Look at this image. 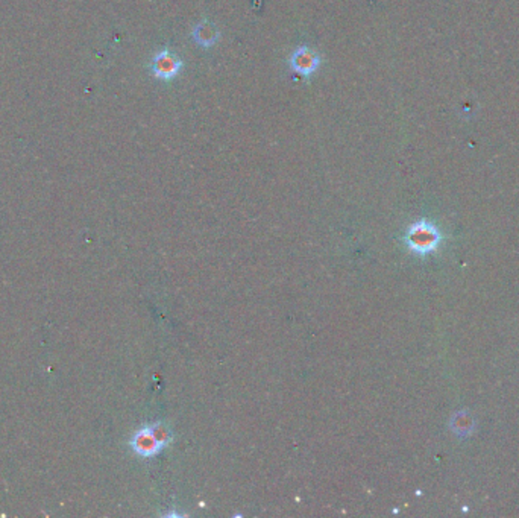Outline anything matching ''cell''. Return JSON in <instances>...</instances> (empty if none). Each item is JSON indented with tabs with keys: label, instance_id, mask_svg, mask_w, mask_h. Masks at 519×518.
<instances>
[{
	"label": "cell",
	"instance_id": "cell-1",
	"mask_svg": "<svg viewBox=\"0 0 519 518\" xmlns=\"http://www.w3.org/2000/svg\"><path fill=\"white\" fill-rule=\"evenodd\" d=\"M172 440L173 435L170 432V429L167 427L164 422L158 421L137 430L134 436L131 438L129 446L137 456L153 457L164 447L169 446Z\"/></svg>",
	"mask_w": 519,
	"mask_h": 518
},
{
	"label": "cell",
	"instance_id": "cell-2",
	"mask_svg": "<svg viewBox=\"0 0 519 518\" xmlns=\"http://www.w3.org/2000/svg\"><path fill=\"white\" fill-rule=\"evenodd\" d=\"M404 242L413 254L428 255L437 250L442 242V236L441 231L433 224L422 219V221L415 222L408 227Z\"/></svg>",
	"mask_w": 519,
	"mask_h": 518
},
{
	"label": "cell",
	"instance_id": "cell-3",
	"mask_svg": "<svg viewBox=\"0 0 519 518\" xmlns=\"http://www.w3.org/2000/svg\"><path fill=\"white\" fill-rule=\"evenodd\" d=\"M182 69V61L179 58L172 54L170 50H159L158 54L153 55L151 70L153 76L163 81H169L175 76H178V73Z\"/></svg>",
	"mask_w": 519,
	"mask_h": 518
},
{
	"label": "cell",
	"instance_id": "cell-4",
	"mask_svg": "<svg viewBox=\"0 0 519 518\" xmlns=\"http://www.w3.org/2000/svg\"><path fill=\"white\" fill-rule=\"evenodd\" d=\"M290 69L302 76H310L319 69L320 56L314 50L307 46H301L294 50L289 60Z\"/></svg>",
	"mask_w": 519,
	"mask_h": 518
},
{
	"label": "cell",
	"instance_id": "cell-5",
	"mask_svg": "<svg viewBox=\"0 0 519 518\" xmlns=\"http://www.w3.org/2000/svg\"><path fill=\"white\" fill-rule=\"evenodd\" d=\"M193 39L197 45L202 47H211L216 45L219 40L217 28L210 23L208 20H202L199 25H196L193 29Z\"/></svg>",
	"mask_w": 519,
	"mask_h": 518
}]
</instances>
